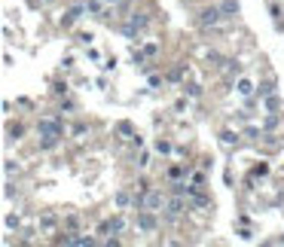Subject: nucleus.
Here are the masks:
<instances>
[{
    "mask_svg": "<svg viewBox=\"0 0 284 247\" xmlns=\"http://www.w3.org/2000/svg\"><path fill=\"white\" fill-rule=\"evenodd\" d=\"M223 19H226V15H223V9H217V6H208V9L199 12V25H202V28H217Z\"/></svg>",
    "mask_w": 284,
    "mask_h": 247,
    "instance_id": "f257e3e1",
    "label": "nucleus"
},
{
    "mask_svg": "<svg viewBox=\"0 0 284 247\" xmlns=\"http://www.w3.org/2000/svg\"><path fill=\"white\" fill-rule=\"evenodd\" d=\"M37 134H40V137H61L64 128H61L58 119H40V122H37Z\"/></svg>",
    "mask_w": 284,
    "mask_h": 247,
    "instance_id": "f03ea898",
    "label": "nucleus"
},
{
    "mask_svg": "<svg viewBox=\"0 0 284 247\" xmlns=\"http://www.w3.org/2000/svg\"><path fill=\"white\" fill-rule=\"evenodd\" d=\"M135 223H138L141 232H156V226H159V223H156V217H153V210H147V207H141V210H138V220H135Z\"/></svg>",
    "mask_w": 284,
    "mask_h": 247,
    "instance_id": "7ed1b4c3",
    "label": "nucleus"
},
{
    "mask_svg": "<svg viewBox=\"0 0 284 247\" xmlns=\"http://www.w3.org/2000/svg\"><path fill=\"white\" fill-rule=\"evenodd\" d=\"M165 207H168V217H171V220H177V217H181L184 210H187V202H184L181 196H174V199H168V205H165Z\"/></svg>",
    "mask_w": 284,
    "mask_h": 247,
    "instance_id": "20e7f679",
    "label": "nucleus"
},
{
    "mask_svg": "<svg viewBox=\"0 0 284 247\" xmlns=\"http://www.w3.org/2000/svg\"><path fill=\"white\" fill-rule=\"evenodd\" d=\"M122 229H126V220H122V217H113V220H107V223H101V232H113V235H119Z\"/></svg>",
    "mask_w": 284,
    "mask_h": 247,
    "instance_id": "39448f33",
    "label": "nucleus"
},
{
    "mask_svg": "<svg viewBox=\"0 0 284 247\" xmlns=\"http://www.w3.org/2000/svg\"><path fill=\"white\" fill-rule=\"evenodd\" d=\"M83 12H86V6H74V9H67V12H64V19H61V25H74Z\"/></svg>",
    "mask_w": 284,
    "mask_h": 247,
    "instance_id": "423d86ee",
    "label": "nucleus"
},
{
    "mask_svg": "<svg viewBox=\"0 0 284 247\" xmlns=\"http://www.w3.org/2000/svg\"><path fill=\"white\" fill-rule=\"evenodd\" d=\"M236 89H238V95H244V98H247V95H254V82L241 77V80L236 82Z\"/></svg>",
    "mask_w": 284,
    "mask_h": 247,
    "instance_id": "0eeeda50",
    "label": "nucleus"
},
{
    "mask_svg": "<svg viewBox=\"0 0 284 247\" xmlns=\"http://www.w3.org/2000/svg\"><path fill=\"white\" fill-rule=\"evenodd\" d=\"M223 15H226V19H229V15H238V3H236V0H223Z\"/></svg>",
    "mask_w": 284,
    "mask_h": 247,
    "instance_id": "6e6552de",
    "label": "nucleus"
},
{
    "mask_svg": "<svg viewBox=\"0 0 284 247\" xmlns=\"http://www.w3.org/2000/svg\"><path fill=\"white\" fill-rule=\"evenodd\" d=\"M129 205H135V199L129 196V192H116V207H122V210H126Z\"/></svg>",
    "mask_w": 284,
    "mask_h": 247,
    "instance_id": "1a4fd4ad",
    "label": "nucleus"
},
{
    "mask_svg": "<svg viewBox=\"0 0 284 247\" xmlns=\"http://www.w3.org/2000/svg\"><path fill=\"white\" fill-rule=\"evenodd\" d=\"M40 226L46 229V232H52V229H55V226H58V220H55V217H52V214H46V217L40 220Z\"/></svg>",
    "mask_w": 284,
    "mask_h": 247,
    "instance_id": "9d476101",
    "label": "nucleus"
},
{
    "mask_svg": "<svg viewBox=\"0 0 284 247\" xmlns=\"http://www.w3.org/2000/svg\"><path fill=\"white\" fill-rule=\"evenodd\" d=\"M220 140H223L226 147H233V144H238V134H236V131H223V134H220Z\"/></svg>",
    "mask_w": 284,
    "mask_h": 247,
    "instance_id": "9b49d317",
    "label": "nucleus"
},
{
    "mask_svg": "<svg viewBox=\"0 0 284 247\" xmlns=\"http://www.w3.org/2000/svg\"><path fill=\"white\" fill-rule=\"evenodd\" d=\"M83 6H86V12H95V15H101V12H104V9H101V3H98V0H86Z\"/></svg>",
    "mask_w": 284,
    "mask_h": 247,
    "instance_id": "f8f14e48",
    "label": "nucleus"
},
{
    "mask_svg": "<svg viewBox=\"0 0 284 247\" xmlns=\"http://www.w3.org/2000/svg\"><path fill=\"white\" fill-rule=\"evenodd\" d=\"M260 95H263V98L275 95V82H263V85H260Z\"/></svg>",
    "mask_w": 284,
    "mask_h": 247,
    "instance_id": "ddd939ff",
    "label": "nucleus"
},
{
    "mask_svg": "<svg viewBox=\"0 0 284 247\" xmlns=\"http://www.w3.org/2000/svg\"><path fill=\"white\" fill-rule=\"evenodd\" d=\"M58 140H61V137H43V144H40V147H43V150H55V147H58Z\"/></svg>",
    "mask_w": 284,
    "mask_h": 247,
    "instance_id": "4468645a",
    "label": "nucleus"
},
{
    "mask_svg": "<svg viewBox=\"0 0 284 247\" xmlns=\"http://www.w3.org/2000/svg\"><path fill=\"white\" fill-rule=\"evenodd\" d=\"M263 128H266V131H272V128H278V116H266V122H263Z\"/></svg>",
    "mask_w": 284,
    "mask_h": 247,
    "instance_id": "2eb2a0df",
    "label": "nucleus"
},
{
    "mask_svg": "<svg viewBox=\"0 0 284 247\" xmlns=\"http://www.w3.org/2000/svg\"><path fill=\"white\" fill-rule=\"evenodd\" d=\"M6 229H19V217L15 214H6Z\"/></svg>",
    "mask_w": 284,
    "mask_h": 247,
    "instance_id": "dca6fc26",
    "label": "nucleus"
},
{
    "mask_svg": "<svg viewBox=\"0 0 284 247\" xmlns=\"http://www.w3.org/2000/svg\"><path fill=\"white\" fill-rule=\"evenodd\" d=\"M122 134H129V137H135V131H132V125H129V122H119V125H116Z\"/></svg>",
    "mask_w": 284,
    "mask_h": 247,
    "instance_id": "f3484780",
    "label": "nucleus"
},
{
    "mask_svg": "<svg viewBox=\"0 0 284 247\" xmlns=\"http://www.w3.org/2000/svg\"><path fill=\"white\" fill-rule=\"evenodd\" d=\"M6 134H9V137H15V140H19V134H22V125H9V128H6Z\"/></svg>",
    "mask_w": 284,
    "mask_h": 247,
    "instance_id": "a211bd4d",
    "label": "nucleus"
},
{
    "mask_svg": "<svg viewBox=\"0 0 284 247\" xmlns=\"http://www.w3.org/2000/svg\"><path fill=\"white\" fill-rule=\"evenodd\" d=\"M275 107H278V98L269 95V98H266V110H275Z\"/></svg>",
    "mask_w": 284,
    "mask_h": 247,
    "instance_id": "6ab92c4d",
    "label": "nucleus"
},
{
    "mask_svg": "<svg viewBox=\"0 0 284 247\" xmlns=\"http://www.w3.org/2000/svg\"><path fill=\"white\" fill-rule=\"evenodd\" d=\"M156 150H159V153H171V144H168V140H159Z\"/></svg>",
    "mask_w": 284,
    "mask_h": 247,
    "instance_id": "aec40b11",
    "label": "nucleus"
},
{
    "mask_svg": "<svg viewBox=\"0 0 284 247\" xmlns=\"http://www.w3.org/2000/svg\"><path fill=\"white\" fill-rule=\"evenodd\" d=\"M3 171H6V174H12V171H19V165H12V159H6V165H3Z\"/></svg>",
    "mask_w": 284,
    "mask_h": 247,
    "instance_id": "412c9836",
    "label": "nucleus"
},
{
    "mask_svg": "<svg viewBox=\"0 0 284 247\" xmlns=\"http://www.w3.org/2000/svg\"><path fill=\"white\" fill-rule=\"evenodd\" d=\"M269 12H272V15H275V22H281V9H278V6H275V3H272V6H269Z\"/></svg>",
    "mask_w": 284,
    "mask_h": 247,
    "instance_id": "4be33fe9",
    "label": "nucleus"
},
{
    "mask_svg": "<svg viewBox=\"0 0 284 247\" xmlns=\"http://www.w3.org/2000/svg\"><path fill=\"white\" fill-rule=\"evenodd\" d=\"M107 3H119V0H107Z\"/></svg>",
    "mask_w": 284,
    "mask_h": 247,
    "instance_id": "5701e85b",
    "label": "nucleus"
}]
</instances>
